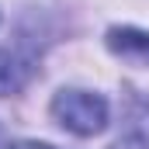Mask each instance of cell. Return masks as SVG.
I'll return each mask as SVG.
<instances>
[{"mask_svg":"<svg viewBox=\"0 0 149 149\" xmlns=\"http://www.w3.org/2000/svg\"><path fill=\"white\" fill-rule=\"evenodd\" d=\"M52 118L80 139L108 128V101L94 90H59L52 97Z\"/></svg>","mask_w":149,"mask_h":149,"instance_id":"1","label":"cell"},{"mask_svg":"<svg viewBox=\"0 0 149 149\" xmlns=\"http://www.w3.org/2000/svg\"><path fill=\"white\" fill-rule=\"evenodd\" d=\"M35 76V59L24 56L21 49H0V97H10L28 87Z\"/></svg>","mask_w":149,"mask_h":149,"instance_id":"2","label":"cell"},{"mask_svg":"<svg viewBox=\"0 0 149 149\" xmlns=\"http://www.w3.org/2000/svg\"><path fill=\"white\" fill-rule=\"evenodd\" d=\"M104 42H108V49L118 59L135 63V66H149V31H139V28H111Z\"/></svg>","mask_w":149,"mask_h":149,"instance_id":"3","label":"cell"},{"mask_svg":"<svg viewBox=\"0 0 149 149\" xmlns=\"http://www.w3.org/2000/svg\"><path fill=\"white\" fill-rule=\"evenodd\" d=\"M10 149H52V146H45V142H14Z\"/></svg>","mask_w":149,"mask_h":149,"instance_id":"4","label":"cell"}]
</instances>
